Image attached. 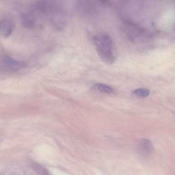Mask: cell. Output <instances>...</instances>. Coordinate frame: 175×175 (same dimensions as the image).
<instances>
[{
    "label": "cell",
    "instance_id": "7a4b0ae2",
    "mask_svg": "<svg viewBox=\"0 0 175 175\" xmlns=\"http://www.w3.org/2000/svg\"><path fill=\"white\" fill-rule=\"evenodd\" d=\"M1 64L5 69L10 70H16L23 67L25 63L23 62L16 61L10 57H5L2 59Z\"/></svg>",
    "mask_w": 175,
    "mask_h": 175
},
{
    "label": "cell",
    "instance_id": "6da1fadb",
    "mask_svg": "<svg viewBox=\"0 0 175 175\" xmlns=\"http://www.w3.org/2000/svg\"><path fill=\"white\" fill-rule=\"evenodd\" d=\"M93 42L96 50L101 60L105 63L112 64L115 60L113 44L110 37L104 34L93 37Z\"/></svg>",
    "mask_w": 175,
    "mask_h": 175
},
{
    "label": "cell",
    "instance_id": "277c9868",
    "mask_svg": "<svg viewBox=\"0 0 175 175\" xmlns=\"http://www.w3.org/2000/svg\"><path fill=\"white\" fill-rule=\"evenodd\" d=\"M13 29V24L9 20H5L0 22V33L5 37L10 35Z\"/></svg>",
    "mask_w": 175,
    "mask_h": 175
},
{
    "label": "cell",
    "instance_id": "ba28073f",
    "mask_svg": "<svg viewBox=\"0 0 175 175\" xmlns=\"http://www.w3.org/2000/svg\"><path fill=\"white\" fill-rule=\"evenodd\" d=\"M150 93V90L145 88H139L133 92V94L136 96L141 97H146Z\"/></svg>",
    "mask_w": 175,
    "mask_h": 175
},
{
    "label": "cell",
    "instance_id": "3957f363",
    "mask_svg": "<svg viewBox=\"0 0 175 175\" xmlns=\"http://www.w3.org/2000/svg\"><path fill=\"white\" fill-rule=\"evenodd\" d=\"M153 148L151 142L147 139H143L140 142L138 146V151L141 155L148 156L152 151Z\"/></svg>",
    "mask_w": 175,
    "mask_h": 175
},
{
    "label": "cell",
    "instance_id": "8992f818",
    "mask_svg": "<svg viewBox=\"0 0 175 175\" xmlns=\"http://www.w3.org/2000/svg\"><path fill=\"white\" fill-rule=\"evenodd\" d=\"M31 167L38 175H52L47 169L37 163L33 162Z\"/></svg>",
    "mask_w": 175,
    "mask_h": 175
},
{
    "label": "cell",
    "instance_id": "52a82bcc",
    "mask_svg": "<svg viewBox=\"0 0 175 175\" xmlns=\"http://www.w3.org/2000/svg\"><path fill=\"white\" fill-rule=\"evenodd\" d=\"M22 21L23 25L27 28L33 27L34 21L32 16L29 14H23L22 16Z\"/></svg>",
    "mask_w": 175,
    "mask_h": 175
},
{
    "label": "cell",
    "instance_id": "5b68a950",
    "mask_svg": "<svg viewBox=\"0 0 175 175\" xmlns=\"http://www.w3.org/2000/svg\"><path fill=\"white\" fill-rule=\"evenodd\" d=\"M92 90L97 93L110 94L113 93V90L110 86L98 83L94 85Z\"/></svg>",
    "mask_w": 175,
    "mask_h": 175
}]
</instances>
